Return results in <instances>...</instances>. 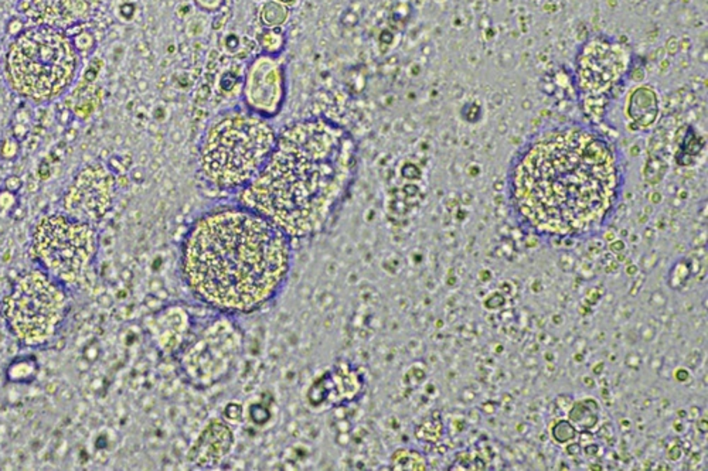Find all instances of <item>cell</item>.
I'll use <instances>...</instances> for the list:
<instances>
[{"mask_svg": "<svg viewBox=\"0 0 708 471\" xmlns=\"http://www.w3.org/2000/svg\"><path fill=\"white\" fill-rule=\"evenodd\" d=\"M626 184L618 145L592 125L566 122L533 133L508 171L517 224L544 241L587 239L615 217Z\"/></svg>", "mask_w": 708, "mask_h": 471, "instance_id": "obj_1", "label": "cell"}, {"mask_svg": "<svg viewBox=\"0 0 708 471\" xmlns=\"http://www.w3.org/2000/svg\"><path fill=\"white\" fill-rule=\"evenodd\" d=\"M294 241L259 213L237 204L201 214L180 248V274L193 297L217 313L251 314L285 286Z\"/></svg>", "mask_w": 708, "mask_h": 471, "instance_id": "obj_2", "label": "cell"}, {"mask_svg": "<svg viewBox=\"0 0 708 471\" xmlns=\"http://www.w3.org/2000/svg\"><path fill=\"white\" fill-rule=\"evenodd\" d=\"M359 169L353 134L327 118L294 122L278 133L259 174L238 192L245 206L292 241L326 231L351 190Z\"/></svg>", "mask_w": 708, "mask_h": 471, "instance_id": "obj_3", "label": "cell"}, {"mask_svg": "<svg viewBox=\"0 0 708 471\" xmlns=\"http://www.w3.org/2000/svg\"><path fill=\"white\" fill-rule=\"evenodd\" d=\"M278 133L269 119L234 108L212 119L200 141L198 170L215 190L243 191L264 169Z\"/></svg>", "mask_w": 708, "mask_h": 471, "instance_id": "obj_4", "label": "cell"}, {"mask_svg": "<svg viewBox=\"0 0 708 471\" xmlns=\"http://www.w3.org/2000/svg\"><path fill=\"white\" fill-rule=\"evenodd\" d=\"M80 54L67 31L32 26L12 40L5 59L9 87L34 105L62 98L77 81Z\"/></svg>", "mask_w": 708, "mask_h": 471, "instance_id": "obj_5", "label": "cell"}, {"mask_svg": "<svg viewBox=\"0 0 708 471\" xmlns=\"http://www.w3.org/2000/svg\"><path fill=\"white\" fill-rule=\"evenodd\" d=\"M100 246L94 224L68 214L41 217L32 232L30 252L41 271L64 286L79 283Z\"/></svg>", "mask_w": 708, "mask_h": 471, "instance_id": "obj_6", "label": "cell"}, {"mask_svg": "<svg viewBox=\"0 0 708 471\" xmlns=\"http://www.w3.org/2000/svg\"><path fill=\"white\" fill-rule=\"evenodd\" d=\"M68 307L67 286L37 269L15 282L4 303V317L19 342L41 346L57 334Z\"/></svg>", "mask_w": 708, "mask_h": 471, "instance_id": "obj_7", "label": "cell"}, {"mask_svg": "<svg viewBox=\"0 0 708 471\" xmlns=\"http://www.w3.org/2000/svg\"><path fill=\"white\" fill-rule=\"evenodd\" d=\"M244 335L229 314L194 321L175 354L183 377L197 388H211L226 381L243 353Z\"/></svg>", "mask_w": 708, "mask_h": 471, "instance_id": "obj_8", "label": "cell"}, {"mask_svg": "<svg viewBox=\"0 0 708 471\" xmlns=\"http://www.w3.org/2000/svg\"><path fill=\"white\" fill-rule=\"evenodd\" d=\"M632 65L630 48L616 38L595 34L583 43L574 62V84L583 108L599 101L608 102L629 76Z\"/></svg>", "mask_w": 708, "mask_h": 471, "instance_id": "obj_9", "label": "cell"}, {"mask_svg": "<svg viewBox=\"0 0 708 471\" xmlns=\"http://www.w3.org/2000/svg\"><path fill=\"white\" fill-rule=\"evenodd\" d=\"M115 187V176L105 166L84 167L64 194L65 214L90 224L101 221L114 204Z\"/></svg>", "mask_w": 708, "mask_h": 471, "instance_id": "obj_10", "label": "cell"}, {"mask_svg": "<svg viewBox=\"0 0 708 471\" xmlns=\"http://www.w3.org/2000/svg\"><path fill=\"white\" fill-rule=\"evenodd\" d=\"M287 98V74L279 55L261 52L245 71L243 99L245 108L266 119L275 118Z\"/></svg>", "mask_w": 708, "mask_h": 471, "instance_id": "obj_11", "label": "cell"}, {"mask_svg": "<svg viewBox=\"0 0 708 471\" xmlns=\"http://www.w3.org/2000/svg\"><path fill=\"white\" fill-rule=\"evenodd\" d=\"M98 8V0H19V12L34 26L67 31L87 23Z\"/></svg>", "mask_w": 708, "mask_h": 471, "instance_id": "obj_12", "label": "cell"}, {"mask_svg": "<svg viewBox=\"0 0 708 471\" xmlns=\"http://www.w3.org/2000/svg\"><path fill=\"white\" fill-rule=\"evenodd\" d=\"M234 435L223 421H211L189 451V461L198 468L217 467L231 451Z\"/></svg>", "mask_w": 708, "mask_h": 471, "instance_id": "obj_13", "label": "cell"}, {"mask_svg": "<svg viewBox=\"0 0 708 471\" xmlns=\"http://www.w3.org/2000/svg\"><path fill=\"white\" fill-rule=\"evenodd\" d=\"M625 113L634 130L652 129L660 116V98L656 88L649 84L633 88L626 98Z\"/></svg>", "mask_w": 708, "mask_h": 471, "instance_id": "obj_14", "label": "cell"}, {"mask_svg": "<svg viewBox=\"0 0 708 471\" xmlns=\"http://www.w3.org/2000/svg\"><path fill=\"white\" fill-rule=\"evenodd\" d=\"M290 19V9L273 0H268L261 8L259 20L265 29H280Z\"/></svg>", "mask_w": 708, "mask_h": 471, "instance_id": "obj_15", "label": "cell"}, {"mask_svg": "<svg viewBox=\"0 0 708 471\" xmlns=\"http://www.w3.org/2000/svg\"><path fill=\"white\" fill-rule=\"evenodd\" d=\"M285 34L279 29H264L258 34V44L264 54L269 55H280L285 48Z\"/></svg>", "mask_w": 708, "mask_h": 471, "instance_id": "obj_16", "label": "cell"}, {"mask_svg": "<svg viewBox=\"0 0 708 471\" xmlns=\"http://www.w3.org/2000/svg\"><path fill=\"white\" fill-rule=\"evenodd\" d=\"M425 464L427 463L418 451L408 449L397 450L391 458V465L395 470H423Z\"/></svg>", "mask_w": 708, "mask_h": 471, "instance_id": "obj_17", "label": "cell"}, {"mask_svg": "<svg viewBox=\"0 0 708 471\" xmlns=\"http://www.w3.org/2000/svg\"><path fill=\"white\" fill-rule=\"evenodd\" d=\"M84 88L86 90L81 91V97L76 101L77 104L74 106V113L80 119H88L97 108V98L91 94V85H86Z\"/></svg>", "mask_w": 708, "mask_h": 471, "instance_id": "obj_18", "label": "cell"}, {"mask_svg": "<svg viewBox=\"0 0 708 471\" xmlns=\"http://www.w3.org/2000/svg\"><path fill=\"white\" fill-rule=\"evenodd\" d=\"M196 8L205 13H217L226 5V0H193Z\"/></svg>", "mask_w": 708, "mask_h": 471, "instance_id": "obj_19", "label": "cell"}, {"mask_svg": "<svg viewBox=\"0 0 708 471\" xmlns=\"http://www.w3.org/2000/svg\"><path fill=\"white\" fill-rule=\"evenodd\" d=\"M19 152V143L15 138H11V139H5L2 143H0V155H2V157H5L6 160H11L12 157H15Z\"/></svg>", "mask_w": 708, "mask_h": 471, "instance_id": "obj_20", "label": "cell"}, {"mask_svg": "<svg viewBox=\"0 0 708 471\" xmlns=\"http://www.w3.org/2000/svg\"><path fill=\"white\" fill-rule=\"evenodd\" d=\"M273 2H278V3H280V5H283V6H287V8H288V6L295 5V3L298 2V0H273Z\"/></svg>", "mask_w": 708, "mask_h": 471, "instance_id": "obj_21", "label": "cell"}]
</instances>
